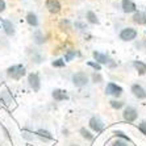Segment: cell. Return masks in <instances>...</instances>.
<instances>
[{
  "instance_id": "1",
  "label": "cell",
  "mask_w": 146,
  "mask_h": 146,
  "mask_svg": "<svg viewBox=\"0 0 146 146\" xmlns=\"http://www.w3.org/2000/svg\"><path fill=\"white\" fill-rule=\"evenodd\" d=\"M7 74L12 79H20L25 74V67L23 65H13L7 70Z\"/></svg>"
},
{
  "instance_id": "2",
  "label": "cell",
  "mask_w": 146,
  "mask_h": 146,
  "mask_svg": "<svg viewBox=\"0 0 146 146\" xmlns=\"http://www.w3.org/2000/svg\"><path fill=\"white\" fill-rule=\"evenodd\" d=\"M72 83L76 87H83V86H86L88 83V76L86 75V72H82V71L75 72L72 75Z\"/></svg>"
},
{
  "instance_id": "3",
  "label": "cell",
  "mask_w": 146,
  "mask_h": 146,
  "mask_svg": "<svg viewBox=\"0 0 146 146\" xmlns=\"http://www.w3.org/2000/svg\"><path fill=\"white\" fill-rule=\"evenodd\" d=\"M137 31L136 29H133V28H124L121 32H120V38H121L122 41H133L136 40L137 37Z\"/></svg>"
},
{
  "instance_id": "4",
  "label": "cell",
  "mask_w": 146,
  "mask_h": 146,
  "mask_svg": "<svg viewBox=\"0 0 146 146\" xmlns=\"http://www.w3.org/2000/svg\"><path fill=\"white\" fill-rule=\"evenodd\" d=\"M122 117H124V120H125V121L133 122V121H136L137 117H138V112H137V109L133 108V107H126V108L124 109Z\"/></svg>"
},
{
  "instance_id": "5",
  "label": "cell",
  "mask_w": 146,
  "mask_h": 146,
  "mask_svg": "<svg viewBox=\"0 0 146 146\" xmlns=\"http://www.w3.org/2000/svg\"><path fill=\"white\" fill-rule=\"evenodd\" d=\"M106 92H107V95L119 98V96L122 94V88L120 87V86L116 84V83H108L107 87H106Z\"/></svg>"
},
{
  "instance_id": "6",
  "label": "cell",
  "mask_w": 146,
  "mask_h": 146,
  "mask_svg": "<svg viewBox=\"0 0 146 146\" xmlns=\"http://www.w3.org/2000/svg\"><path fill=\"white\" fill-rule=\"evenodd\" d=\"M28 83H29V86L33 88V91H38V90H40L41 80H40V76H38L37 72L29 74V76H28Z\"/></svg>"
},
{
  "instance_id": "7",
  "label": "cell",
  "mask_w": 146,
  "mask_h": 146,
  "mask_svg": "<svg viewBox=\"0 0 146 146\" xmlns=\"http://www.w3.org/2000/svg\"><path fill=\"white\" fill-rule=\"evenodd\" d=\"M132 92H133V95L136 96L137 99H139V100L146 99V90L143 88L141 84H133L132 86Z\"/></svg>"
},
{
  "instance_id": "8",
  "label": "cell",
  "mask_w": 146,
  "mask_h": 146,
  "mask_svg": "<svg viewBox=\"0 0 146 146\" xmlns=\"http://www.w3.org/2000/svg\"><path fill=\"white\" fill-rule=\"evenodd\" d=\"M46 8L50 13H58L61 11V3L58 0H46Z\"/></svg>"
},
{
  "instance_id": "9",
  "label": "cell",
  "mask_w": 146,
  "mask_h": 146,
  "mask_svg": "<svg viewBox=\"0 0 146 146\" xmlns=\"http://www.w3.org/2000/svg\"><path fill=\"white\" fill-rule=\"evenodd\" d=\"M121 7L125 13H132V12H136V9H137L136 4L133 3L132 0H122Z\"/></svg>"
},
{
  "instance_id": "10",
  "label": "cell",
  "mask_w": 146,
  "mask_h": 146,
  "mask_svg": "<svg viewBox=\"0 0 146 146\" xmlns=\"http://www.w3.org/2000/svg\"><path fill=\"white\" fill-rule=\"evenodd\" d=\"M94 58L96 59V63L99 65H108L111 62V58L107 54H103V53H99V51H95L94 53Z\"/></svg>"
},
{
  "instance_id": "11",
  "label": "cell",
  "mask_w": 146,
  "mask_h": 146,
  "mask_svg": "<svg viewBox=\"0 0 146 146\" xmlns=\"http://www.w3.org/2000/svg\"><path fill=\"white\" fill-rule=\"evenodd\" d=\"M1 23H3V28H4V32H5V34H7V36H9V37H12V36L15 34V25L12 24V21L3 20Z\"/></svg>"
},
{
  "instance_id": "12",
  "label": "cell",
  "mask_w": 146,
  "mask_h": 146,
  "mask_svg": "<svg viewBox=\"0 0 146 146\" xmlns=\"http://www.w3.org/2000/svg\"><path fill=\"white\" fill-rule=\"evenodd\" d=\"M90 128H91L92 130H95V132H100V130L103 129V122L100 121V120L98 119V117H92L91 120H90Z\"/></svg>"
},
{
  "instance_id": "13",
  "label": "cell",
  "mask_w": 146,
  "mask_h": 146,
  "mask_svg": "<svg viewBox=\"0 0 146 146\" xmlns=\"http://www.w3.org/2000/svg\"><path fill=\"white\" fill-rule=\"evenodd\" d=\"M51 95H53L54 100H57V102H62V100H67L68 99V95L66 94L65 90H54Z\"/></svg>"
},
{
  "instance_id": "14",
  "label": "cell",
  "mask_w": 146,
  "mask_h": 146,
  "mask_svg": "<svg viewBox=\"0 0 146 146\" xmlns=\"http://www.w3.org/2000/svg\"><path fill=\"white\" fill-rule=\"evenodd\" d=\"M133 21L138 25H145L146 24V15L142 12H136L133 15Z\"/></svg>"
},
{
  "instance_id": "15",
  "label": "cell",
  "mask_w": 146,
  "mask_h": 146,
  "mask_svg": "<svg viewBox=\"0 0 146 146\" xmlns=\"http://www.w3.org/2000/svg\"><path fill=\"white\" fill-rule=\"evenodd\" d=\"M133 66H134V68L137 70V72H138L139 75L146 74V63H143V62H141V61H136L133 63Z\"/></svg>"
},
{
  "instance_id": "16",
  "label": "cell",
  "mask_w": 146,
  "mask_h": 146,
  "mask_svg": "<svg viewBox=\"0 0 146 146\" xmlns=\"http://www.w3.org/2000/svg\"><path fill=\"white\" fill-rule=\"evenodd\" d=\"M27 21H28V24L32 25V27H37L38 25V19L36 16V13H33V12H29L27 15Z\"/></svg>"
},
{
  "instance_id": "17",
  "label": "cell",
  "mask_w": 146,
  "mask_h": 146,
  "mask_svg": "<svg viewBox=\"0 0 146 146\" xmlns=\"http://www.w3.org/2000/svg\"><path fill=\"white\" fill-rule=\"evenodd\" d=\"M87 20H88V23H91V24H99L98 16H96L92 11H88V12H87Z\"/></svg>"
},
{
  "instance_id": "18",
  "label": "cell",
  "mask_w": 146,
  "mask_h": 146,
  "mask_svg": "<svg viewBox=\"0 0 146 146\" xmlns=\"http://www.w3.org/2000/svg\"><path fill=\"white\" fill-rule=\"evenodd\" d=\"M37 134H38L40 137H44V138H46V139H53V136H51V134L48 132V130L40 129V130L37 132Z\"/></svg>"
},
{
  "instance_id": "19",
  "label": "cell",
  "mask_w": 146,
  "mask_h": 146,
  "mask_svg": "<svg viewBox=\"0 0 146 146\" xmlns=\"http://www.w3.org/2000/svg\"><path fill=\"white\" fill-rule=\"evenodd\" d=\"M80 134H82V137H83V138L88 139V141H91V139H92V134L87 129H86V128H82V129H80Z\"/></svg>"
},
{
  "instance_id": "20",
  "label": "cell",
  "mask_w": 146,
  "mask_h": 146,
  "mask_svg": "<svg viewBox=\"0 0 146 146\" xmlns=\"http://www.w3.org/2000/svg\"><path fill=\"white\" fill-rule=\"evenodd\" d=\"M34 41H36V44H44L45 42V38L42 37L41 32H36L34 33Z\"/></svg>"
},
{
  "instance_id": "21",
  "label": "cell",
  "mask_w": 146,
  "mask_h": 146,
  "mask_svg": "<svg viewBox=\"0 0 146 146\" xmlns=\"http://www.w3.org/2000/svg\"><path fill=\"white\" fill-rule=\"evenodd\" d=\"M111 107L115 109H121L122 107H124V103L119 102V100H112V102H111Z\"/></svg>"
},
{
  "instance_id": "22",
  "label": "cell",
  "mask_w": 146,
  "mask_h": 146,
  "mask_svg": "<svg viewBox=\"0 0 146 146\" xmlns=\"http://www.w3.org/2000/svg\"><path fill=\"white\" fill-rule=\"evenodd\" d=\"M53 66L54 67H65V61L63 59H55L53 62Z\"/></svg>"
},
{
  "instance_id": "23",
  "label": "cell",
  "mask_w": 146,
  "mask_h": 146,
  "mask_svg": "<svg viewBox=\"0 0 146 146\" xmlns=\"http://www.w3.org/2000/svg\"><path fill=\"white\" fill-rule=\"evenodd\" d=\"M74 57H75V50H71V51H68L67 54H66L65 59H66V61H67V62H70V61H71V59H72V58H74Z\"/></svg>"
},
{
  "instance_id": "24",
  "label": "cell",
  "mask_w": 146,
  "mask_h": 146,
  "mask_svg": "<svg viewBox=\"0 0 146 146\" xmlns=\"http://www.w3.org/2000/svg\"><path fill=\"white\" fill-rule=\"evenodd\" d=\"M115 134H116V137H120V138H124V139H128V141H129V138H128V136H125V133H124V132H121V130H116V132H115Z\"/></svg>"
},
{
  "instance_id": "25",
  "label": "cell",
  "mask_w": 146,
  "mask_h": 146,
  "mask_svg": "<svg viewBox=\"0 0 146 146\" xmlns=\"http://www.w3.org/2000/svg\"><path fill=\"white\" fill-rule=\"evenodd\" d=\"M138 129L141 133H143V134H146V121H142L141 124L138 125Z\"/></svg>"
},
{
  "instance_id": "26",
  "label": "cell",
  "mask_w": 146,
  "mask_h": 146,
  "mask_svg": "<svg viewBox=\"0 0 146 146\" xmlns=\"http://www.w3.org/2000/svg\"><path fill=\"white\" fill-rule=\"evenodd\" d=\"M92 79H94V82H95V83H100V82L103 80L102 75L99 74V72H98V74H94V75H92Z\"/></svg>"
},
{
  "instance_id": "27",
  "label": "cell",
  "mask_w": 146,
  "mask_h": 146,
  "mask_svg": "<svg viewBox=\"0 0 146 146\" xmlns=\"http://www.w3.org/2000/svg\"><path fill=\"white\" fill-rule=\"evenodd\" d=\"M88 66H91V67L95 68V71H100V65L99 63H95V62H88Z\"/></svg>"
},
{
  "instance_id": "28",
  "label": "cell",
  "mask_w": 146,
  "mask_h": 146,
  "mask_svg": "<svg viewBox=\"0 0 146 146\" xmlns=\"http://www.w3.org/2000/svg\"><path fill=\"white\" fill-rule=\"evenodd\" d=\"M113 146H128V143H126L125 141L117 139V141H115V142H113Z\"/></svg>"
},
{
  "instance_id": "29",
  "label": "cell",
  "mask_w": 146,
  "mask_h": 146,
  "mask_svg": "<svg viewBox=\"0 0 146 146\" xmlns=\"http://www.w3.org/2000/svg\"><path fill=\"white\" fill-rule=\"evenodd\" d=\"M4 9H5V1H4V0H0V13L4 12Z\"/></svg>"
},
{
  "instance_id": "30",
  "label": "cell",
  "mask_w": 146,
  "mask_h": 146,
  "mask_svg": "<svg viewBox=\"0 0 146 146\" xmlns=\"http://www.w3.org/2000/svg\"><path fill=\"white\" fill-rule=\"evenodd\" d=\"M70 146H80V145H70Z\"/></svg>"
}]
</instances>
